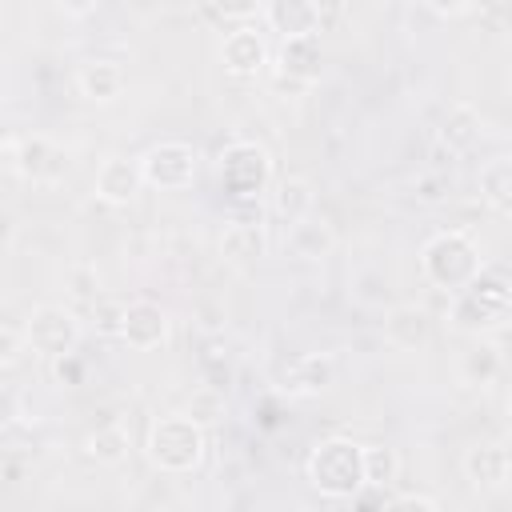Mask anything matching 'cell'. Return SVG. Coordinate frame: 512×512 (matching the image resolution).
Returning a JSON list of instances; mask_svg holds the SVG:
<instances>
[{"instance_id": "cell-1", "label": "cell", "mask_w": 512, "mask_h": 512, "mask_svg": "<svg viewBox=\"0 0 512 512\" xmlns=\"http://www.w3.org/2000/svg\"><path fill=\"white\" fill-rule=\"evenodd\" d=\"M308 484L328 500H356L368 488V480H364V444H356L348 436L320 440L308 456Z\"/></svg>"}, {"instance_id": "cell-2", "label": "cell", "mask_w": 512, "mask_h": 512, "mask_svg": "<svg viewBox=\"0 0 512 512\" xmlns=\"http://www.w3.org/2000/svg\"><path fill=\"white\" fill-rule=\"evenodd\" d=\"M420 272H424V280L432 288L460 292L484 272V260H480V248H476V240L468 232L448 228V232H436L420 248Z\"/></svg>"}, {"instance_id": "cell-3", "label": "cell", "mask_w": 512, "mask_h": 512, "mask_svg": "<svg viewBox=\"0 0 512 512\" xmlns=\"http://www.w3.org/2000/svg\"><path fill=\"white\" fill-rule=\"evenodd\" d=\"M512 308V284L496 272H480L468 288L452 292V308H448V320L456 332H468V336H480V332H492Z\"/></svg>"}, {"instance_id": "cell-4", "label": "cell", "mask_w": 512, "mask_h": 512, "mask_svg": "<svg viewBox=\"0 0 512 512\" xmlns=\"http://www.w3.org/2000/svg\"><path fill=\"white\" fill-rule=\"evenodd\" d=\"M204 424H196L188 412L176 416H160L148 432V460L160 472H192L204 460Z\"/></svg>"}, {"instance_id": "cell-5", "label": "cell", "mask_w": 512, "mask_h": 512, "mask_svg": "<svg viewBox=\"0 0 512 512\" xmlns=\"http://www.w3.org/2000/svg\"><path fill=\"white\" fill-rule=\"evenodd\" d=\"M216 176H220V188L236 204L260 200V192H268V184H272V156L256 140H232L216 156Z\"/></svg>"}, {"instance_id": "cell-6", "label": "cell", "mask_w": 512, "mask_h": 512, "mask_svg": "<svg viewBox=\"0 0 512 512\" xmlns=\"http://www.w3.org/2000/svg\"><path fill=\"white\" fill-rule=\"evenodd\" d=\"M20 328H24L28 352H36L44 360H60V356L76 352V344H80V316L64 304H36Z\"/></svg>"}, {"instance_id": "cell-7", "label": "cell", "mask_w": 512, "mask_h": 512, "mask_svg": "<svg viewBox=\"0 0 512 512\" xmlns=\"http://www.w3.org/2000/svg\"><path fill=\"white\" fill-rule=\"evenodd\" d=\"M4 160L28 184H60L64 172H68V152L56 140L40 136V132H32V136H8L4 140Z\"/></svg>"}, {"instance_id": "cell-8", "label": "cell", "mask_w": 512, "mask_h": 512, "mask_svg": "<svg viewBox=\"0 0 512 512\" xmlns=\"http://www.w3.org/2000/svg\"><path fill=\"white\" fill-rule=\"evenodd\" d=\"M140 164H144V180L152 188H160V192H184V188L196 184V172H200V156L184 140H160V144H152L140 156Z\"/></svg>"}, {"instance_id": "cell-9", "label": "cell", "mask_w": 512, "mask_h": 512, "mask_svg": "<svg viewBox=\"0 0 512 512\" xmlns=\"http://www.w3.org/2000/svg\"><path fill=\"white\" fill-rule=\"evenodd\" d=\"M144 164L140 160H128V156H108L100 168H96V180H92V192L104 200V204H132L144 188Z\"/></svg>"}, {"instance_id": "cell-10", "label": "cell", "mask_w": 512, "mask_h": 512, "mask_svg": "<svg viewBox=\"0 0 512 512\" xmlns=\"http://www.w3.org/2000/svg\"><path fill=\"white\" fill-rule=\"evenodd\" d=\"M120 340L136 352H152L168 340V312L156 300H128L124 304V328Z\"/></svg>"}, {"instance_id": "cell-11", "label": "cell", "mask_w": 512, "mask_h": 512, "mask_svg": "<svg viewBox=\"0 0 512 512\" xmlns=\"http://www.w3.org/2000/svg\"><path fill=\"white\" fill-rule=\"evenodd\" d=\"M220 64H224V72L236 76V80L260 76L264 64H268V44H264V36H260L256 28H236V32H228L224 44H220Z\"/></svg>"}, {"instance_id": "cell-12", "label": "cell", "mask_w": 512, "mask_h": 512, "mask_svg": "<svg viewBox=\"0 0 512 512\" xmlns=\"http://www.w3.org/2000/svg\"><path fill=\"white\" fill-rule=\"evenodd\" d=\"M276 68H280V80H292V84H312V80H320V72H324V44H320V32L284 40L280 52H276Z\"/></svg>"}, {"instance_id": "cell-13", "label": "cell", "mask_w": 512, "mask_h": 512, "mask_svg": "<svg viewBox=\"0 0 512 512\" xmlns=\"http://www.w3.org/2000/svg\"><path fill=\"white\" fill-rule=\"evenodd\" d=\"M464 476L472 488H500L508 476H512V456H508V444L504 440H480L464 452Z\"/></svg>"}, {"instance_id": "cell-14", "label": "cell", "mask_w": 512, "mask_h": 512, "mask_svg": "<svg viewBox=\"0 0 512 512\" xmlns=\"http://www.w3.org/2000/svg\"><path fill=\"white\" fill-rule=\"evenodd\" d=\"M384 340L400 352H416L432 340V316L420 304H396L384 312Z\"/></svg>"}, {"instance_id": "cell-15", "label": "cell", "mask_w": 512, "mask_h": 512, "mask_svg": "<svg viewBox=\"0 0 512 512\" xmlns=\"http://www.w3.org/2000/svg\"><path fill=\"white\" fill-rule=\"evenodd\" d=\"M336 384V360L328 352H308L288 364L284 372V392L288 396H320Z\"/></svg>"}, {"instance_id": "cell-16", "label": "cell", "mask_w": 512, "mask_h": 512, "mask_svg": "<svg viewBox=\"0 0 512 512\" xmlns=\"http://www.w3.org/2000/svg\"><path fill=\"white\" fill-rule=\"evenodd\" d=\"M76 88L92 104H112L124 92V68L116 60H84L76 72Z\"/></svg>"}, {"instance_id": "cell-17", "label": "cell", "mask_w": 512, "mask_h": 512, "mask_svg": "<svg viewBox=\"0 0 512 512\" xmlns=\"http://www.w3.org/2000/svg\"><path fill=\"white\" fill-rule=\"evenodd\" d=\"M264 16H268L272 32H280L284 40L320 32V12H316L312 0H268L264 4Z\"/></svg>"}, {"instance_id": "cell-18", "label": "cell", "mask_w": 512, "mask_h": 512, "mask_svg": "<svg viewBox=\"0 0 512 512\" xmlns=\"http://www.w3.org/2000/svg\"><path fill=\"white\" fill-rule=\"evenodd\" d=\"M220 252L232 264H256L268 252V232L260 220H232L220 236Z\"/></svg>"}, {"instance_id": "cell-19", "label": "cell", "mask_w": 512, "mask_h": 512, "mask_svg": "<svg viewBox=\"0 0 512 512\" xmlns=\"http://www.w3.org/2000/svg\"><path fill=\"white\" fill-rule=\"evenodd\" d=\"M336 248V232L328 220H316V216H304L296 224H288V252L300 256V260H324L332 256Z\"/></svg>"}, {"instance_id": "cell-20", "label": "cell", "mask_w": 512, "mask_h": 512, "mask_svg": "<svg viewBox=\"0 0 512 512\" xmlns=\"http://www.w3.org/2000/svg\"><path fill=\"white\" fill-rule=\"evenodd\" d=\"M312 204H316V192L304 176H284L276 180L272 188V212L284 220V224H296L304 216H312Z\"/></svg>"}, {"instance_id": "cell-21", "label": "cell", "mask_w": 512, "mask_h": 512, "mask_svg": "<svg viewBox=\"0 0 512 512\" xmlns=\"http://www.w3.org/2000/svg\"><path fill=\"white\" fill-rule=\"evenodd\" d=\"M440 144L448 152H468L476 140H480V112L472 104H452L440 120Z\"/></svg>"}, {"instance_id": "cell-22", "label": "cell", "mask_w": 512, "mask_h": 512, "mask_svg": "<svg viewBox=\"0 0 512 512\" xmlns=\"http://www.w3.org/2000/svg\"><path fill=\"white\" fill-rule=\"evenodd\" d=\"M128 448H132V440H128V428H124V424H100V428H92L88 440H84L88 460H96V464H104V468L124 464V460H128Z\"/></svg>"}, {"instance_id": "cell-23", "label": "cell", "mask_w": 512, "mask_h": 512, "mask_svg": "<svg viewBox=\"0 0 512 512\" xmlns=\"http://www.w3.org/2000/svg\"><path fill=\"white\" fill-rule=\"evenodd\" d=\"M480 196L500 216H512V156H496L480 168Z\"/></svg>"}, {"instance_id": "cell-24", "label": "cell", "mask_w": 512, "mask_h": 512, "mask_svg": "<svg viewBox=\"0 0 512 512\" xmlns=\"http://www.w3.org/2000/svg\"><path fill=\"white\" fill-rule=\"evenodd\" d=\"M364 480L368 488H388L400 480V452L392 444H364Z\"/></svg>"}, {"instance_id": "cell-25", "label": "cell", "mask_w": 512, "mask_h": 512, "mask_svg": "<svg viewBox=\"0 0 512 512\" xmlns=\"http://www.w3.org/2000/svg\"><path fill=\"white\" fill-rule=\"evenodd\" d=\"M460 376L464 384H476V388H488L496 376H500V356L492 344H476L472 352H464L460 360Z\"/></svg>"}, {"instance_id": "cell-26", "label": "cell", "mask_w": 512, "mask_h": 512, "mask_svg": "<svg viewBox=\"0 0 512 512\" xmlns=\"http://www.w3.org/2000/svg\"><path fill=\"white\" fill-rule=\"evenodd\" d=\"M224 408H228V400H224V388H216V384H204V388H196L192 396H188V416L196 420V424H220L224 420Z\"/></svg>"}, {"instance_id": "cell-27", "label": "cell", "mask_w": 512, "mask_h": 512, "mask_svg": "<svg viewBox=\"0 0 512 512\" xmlns=\"http://www.w3.org/2000/svg\"><path fill=\"white\" fill-rule=\"evenodd\" d=\"M92 324H96L100 336H116V340H120V328H124V304L100 296V300L92 304Z\"/></svg>"}, {"instance_id": "cell-28", "label": "cell", "mask_w": 512, "mask_h": 512, "mask_svg": "<svg viewBox=\"0 0 512 512\" xmlns=\"http://www.w3.org/2000/svg\"><path fill=\"white\" fill-rule=\"evenodd\" d=\"M264 4H268V0H212V8H216L224 20H248V16H256Z\"/></svg>"}, {"instance_id": "cell-29", "label": "cell", "mask_w": 512, "mask_h": 512, "mask_svg": "<svg viewBox=\"0 0 512 512\" xmlns=\"http://www.w3.org/2000/svg\"><path fill=\"white\" fill-rule=\"evenodd\" d=\"M68 280L76 284L72 292H76V296H84L88 304H96V300H100V280H96V272H88V268H72V272H68Z\"/></svg>"}, {"instance_id": "cell-30", "label": "cell", "mask_w": 512, "mask_h": 512, "mask_svg": "<svg viewBox=\"0 0 512 512\" xmlns=\"http://www.w3.org/2000/svg\"><path fill=\"white\" fill-rule=\"evenodd\" d=\"M444 192H448V180H444V176H420V180H416V196H420L424 204L444 200Z\"/></svg>"}, {"instance_id": "cell-31", "label": "cell", "mask_w": 512, "mask_h": 512, "mask_svg": "<svg viewBox=\"0 0 512 512\" xmlns=\"http://www.w3.org/2000/svg\"><path fill=\"white\" fill-rule=\"evenodd\" d=\"M388 508H420V512H436V496H424V492H404V496H392Z\"/></svg>"}, {"instance_id": "cell-32", "label": "cell", "mask_w": 512, "mask_h": 512, "mask_svg": "<svg viewBox=\"0 0 512 512\" xmlns=\"http://www.w3.org/2000/svg\"><path fill=\"white\" fill-rule=\"evenodd\" d=\"M480 0H424V8L428 12H436V16H464V12H472Z\"/></svg>"}, {"instance_id": "cell-33", "label": "cell", "mask_w": 512, "mask_h": 512, "mask_svg": "<svg viewBox=\"0 0 512 512\" xmlns=\"http://www.w3.org/2000/svg\"><path fill=\"white\" fill-rule=\"evenodd\" d=\"M316 4V12H320V28H332L336 20H344V12H348V0H312Z\"/></svg>"}, {"instance_id": "cell-34", "label": "cell", "mask_w": 512, "mask_h": 512, "mask_svg": "<svg viewBox=\"0 0 512 512\" xmlns=\"http://www.w3.org/2000/svg\"><path fill=\"white\" fill-rule=\"evenodd\" d=\"M84 376V368L76 364V352H68V356H60L56 360V380H64V384H76Z\"/></svg>"}, {"instance_id": "cell-35", "label": "cell", "mask_w": 512, "mask_h": 512, "mask_svg": "<svg viewBox=\"0 0 512 512\" xmlns=\"http://www.w3.org/2000/svg\"><path fill=\"white\" fill-rule=\"evenodd\" d=\"M96 4H100V0H56V8H60L64 16H76V20H80V16H92Z\"/></svg>"}, {"instance_id": "cell-36", "label": "cell", "mask_w": 512, "mask_h": 512, "mask_svg": "<svg viewBox=\"0 0 512 512\" xmlns=\"http://www.w3.org/2000/svg\"><path fill=\"white\" fill-rule=\"evenodd\" d=\"M508 408H512V400H508Z\"/></svg>"}]
</instances>
